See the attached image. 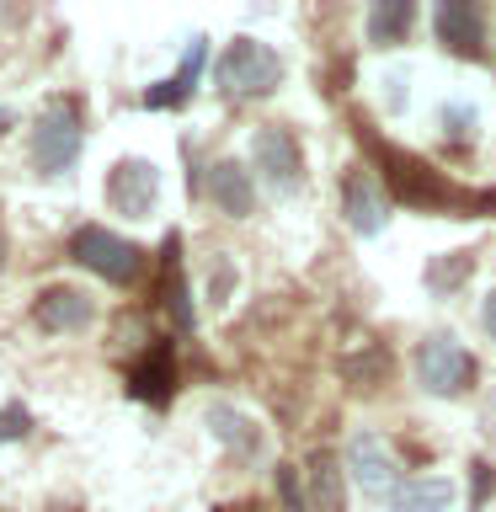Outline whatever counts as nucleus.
I'll return each instance as SVG.
<instances>
[{
	"label": "nucleus",
	"instance_id": "obj_12",
	"mask_svg": "<svg viewBox=\"0 0 496 512\" xmlns=\"http://www.w3.org/2000/svg\"><path fill=\"white\" fill-rule=\"evenodd\" d=\"M342 214L358 235H379L390 224V198H384V187L368 171H352L342 187Z\"/></svg>",
	"mask_w": 496,
	"mask_h": 512
},
{
	"label": "nucleus",
	"instance_id": "obj_21",
	"mask_svg": "<svg viewBox=\"0 0 496 512\" xmlns=\"http://www.w3.org/2000/svg\"><path fill=\"white\" fill-rule=\"evenodd\" d=\"M443 139H454V144H470L475 139V128H480V112L470 102H454V107H443Z\"/></svg>",
	"mask_w": 496,
	"mask_h": 512
},
{
	"label": "nucleus",
	"instance_id": "obj_18",
	"mask_svg": "<svg viewBox=\"0 0 496 512\" xmlns=\"http://www.w3.org/2000/svg\"><path fill=\"white\" fill-rule=\"evenodd\" d=\"M166 310H171L176 331L198 326V310H192V294H187V272H182V262H176V235L166 240Z\"/></svg>",
	"mask_w": 496,
	"mask_h": 512
},
{
	"label": "nucleus",
	"instance_id": "obj_17",
	"mask_svg": "<svg viewBox=\"0 0 496 512\" xmlns=\"http://www.w3.org/2000/svg\"><path fill=\"white\" fill-rule=\"evenodd\" d=\"M416 22V6L411 0H374L363 16V27H368V43L374 48H395V43H406V32Z\"/></svg>",
	"mask_w": 496,
	"mask_h": 512
},
{
	"label": "nucleus",
	"instance_id": "obj_3",
	"mask_svg": "<svg viewBox=\"0 0 496 512\" xmlns=\"http://www.w3.org/2000/svg\"><path fill=\"white\" fill-rule=\"evenodd\" d=\"M416 384H422L427 395H438V400L470 395V384H475V358H470V347H464L454 331H432V336H422V347H416Z\"/></svg>",
	"mask_w": 496,
	"mask_h": 512
},
{
	"label": "nucleus",
	"instance_id": "obj_23",
	"mask_svg": "<svg viewBox=\"0 0 496 512\" xmlns=\"http://www.w3.org/2000/svg\"><path fill=\"white\" fill-rule=\"evenodd\" d=\"M278 491H283V507H288V512H310V496H304L294 464H278Z\"/></svg>",
	"mask_w": 496,
	"mask_h": 512
},
{
	"label": "nucleus",
	"instance_id": "obj_16",
	"mask_svg": "<svg viewBox=\"0 0 496 512\" xmlns=\"http://www.w3.org/2000/svg\"><path fill=\"white\" fill-rule=\"evenodd\" d=\"M454 502V480L448 475H416L406 486H395L390 512H448Z\"/></svg>",
	"mask_w": 496,
	"mask_h": 512
},
{
	"label": "nucleus",
	"instance_id": "obj_8",
	"mask_svg": "<svg viewBox=\"0 0 496 512\" xmlns=\"http://www.w3.org/2000/svg\"><path fill=\"white\" fill-rule=\"evenodd\" d=\"M432 27H438V43L454 59H480L486 54V11L475 0H443L432 11Z\"/></svg>",
	"mask_w": 496,
	"mask_h": 512
},
{
	"label": "nucleus",
	"instance_id": "obj_20",
	"mask_svg": "<svg viewBox=\"0 0 496 512\" xmlns=\"http://www.w3.org/2000/svg\"><path fill=\"white\" fill-rule=\"evenodd\" d=\"M235 283H240L235 256L214 251V256H208V304H214V310H224V304H230V294H235Z\"/></svg>",
	"mask_w": 496,
	"mask_h": 512
},
{
	"label": "nucleus",
	"instance_id": "obj_2",
	"mask_svg": "<svg viewBox=\"0 0 496 512\" xmlns=\"http://www.w3.org/2000/svg\"><path fill=\"white\" fill-rule=\"evenodd\" d=\"M80 144H86L80 102L75 96H54L38 112V128H32V166H38V176H64L80 160Z\"/></svg>",
	"mask_w": 496,
	"mask_h": 512
},
{
	"label": "nucleus",
	"instance_id": "obj_26",
	"mask_svg": "<svg viewBox=\"0 0 496 512\" xmlns=\"http://www.w3.org/2000/svg\"><path fill=\"white\" fill-rule=\"evenodd\" d=\"M11 123H16V112H11V107H0V139L11 134Z\"/></svg>",
	"mask_w": 496,
	"mask_h": 512
},
{
	"label": "nucleus",
	"instance_id": "obj_27",
	"mask_svg": "<svg viewBox=\"0 0 496 512\" xmlns=\"http://www.w3.org/2000/svg\"><path fill=\"white\" fill-rule=\"evenodd\" d=\"M0 267H6V235H0Z\"/></svg>",
	"mask_w": 496,
	"mask_h": 512
},
{
	"label": "nucleus",
	"instance_id": "obj_13",
	"mask_svg": "<svg viewBox=\"0 0 496 512\" xmlns=\"http://www.w3.org/2000/svg\"><path fill=\"white\" fill-rule=\"evenodd\" d=\"M203 64H208V38H192V43H187V54H182V64H176V75H166V80H155V86L144 91V107H150V112L182 107L187 96H192V86H198Z\"/></svg>",
	"mask_w": 496,
	"mask_h": 512
},
{
	"label": "nucleus",
	"instance_id": "obj_10",
	"mask_svg": "<svg viewBox=\"0 0 496 512\" xmlns=\"http://www.w3.org/2000/svg\"><path fill=\"white\" fill-rule=\"evenodd\" d=\"M203 422H208V432H214L235 459H256L267 448V432L256 427V416H246L240 406H230V400H214V406L203 411Z\"/></svg>",
	"mask_w": 496,
	"mask_h": 512
},
{
	"label": "nucleus",
	"instance_id": "obj_19",
	"mask_svg": "<svg viewBox=\"0 0 496 512\" xmlns=\"http://www.w3.org/2000/svg\"><path fill=\"white\" fill-rule=\"evenodd\" d=\"M470 272H475V251H443V256H432V262H427V288L443 299V294H454Z\"/></svg>",
	"mask_w": 496,
	"mask_h": 512
},
{
	"label": "nucleus",
	"instance_id": "obj_1",
	"mask_svg": "<svg viewBox=\"0 0 496 512\" xmlns=\"http://www.w3.org/2000/svg\"><path fill=\"white\" fill-rule=\"evenodd\" d=\"M283 54L262 38H230L224 43V54L214 59V86L224 96H240V102H251V96H272L283 86Z\"/></svg>",
	"mask_w": 496,
	"mask_h": 512
},
{
	"label": "nucleus",
	"instance_id": "obj_5",
	"mask_svg": "<svg viewBox=\"0 0 496 512\" xmlns=\"http://www.w3.org/2000/svg\"><path fill=\"white\" fill-rule=\"evenodd\" d=\"M251 171L262 176L267 192H278V198H288V192L304 187V155H299V139L288 134L283 123H267L251 134Z\"/></svg>",
	"mask_w": 496,
	"mask_h": 512
},
{
	"label": "nucleus",
	"instance_id": "obj_11",
	"mask_svg": "<svg viewBox=\"0 0 496 512\" xmlns=\"http://www.w3.org/2000/svg\"><path fill=\"white\" fill-rule=\"evenodd\" d=\"M208 198H214L219 214L251 219V208H256V176H251V166H240V160H214V166H208Z\"/></svg>",
	"mask_w": 496,
	"mask_h": 512
},
{
	"label": "nucleus",
	"instance_id": "obj_15",
	"mask_svg": "<svg viewBox=\"0 0 496 512\" xmlns=\"http://www.w3.org/2000/svg\"><path fill=\"white\" fill-rule=\"evenodd\" d=\"M310 512H347V480H342V459L315 448L310 454Z\"/></svg>",
	"mask_w": 496,
	"mask_h": 512
},
{
	"label": "nucleus",
	"instance_id": "obj_25",
	"mask_svg": "<svg viewBox=\"0 0 496 512\" xmlns=\"http://www.w3.org/2000/svg\"><path fill=\"white\" fill-rule=\"evenodd\" d=\"M486 491H496V470H486V464H475V507L486 502Z\"/></svg>",
	"mask_w": 496,
	"mask_h": 512
},
{
	"label": "nucleus",
	"instance_id": "obj_7",
	"mask_svg": "<svg viewBox=\"0 0 496 512\" xmlns=\"http://www.w3.org/2000/svg\"><path fill=\"white\" fill-rule=\"evenodd\" d=\"M107 203L128 219H150L160 203V166L144 155H123L118 166L107 171Z\"/></svg>",
	"mask_w": 496,
	"mask_h": 512
},
{
	"label": "nucleus",
	"instance_id": "obj_14",
	"mask_svg": "<svg viewBox=\"0 0 496 512\" xmlns=\"http://www.w3.org/2000/svg\"><path fill=\"white\" fill-rule=\"evenodd\" d=\"M171 384H176L171 342H155V347L134 363V368H128V395L150 400V406H166V400H171Z\"/></svg>",
	"mask_w": 496,
	"mask_h": 512
},
{
	"label": "nucleus",
	"instance_id": "obj_9",
	"mask_svg": "<svg viewBox=\"0 0 496 512\" xmlns=\"http://www.w3.org/2000/svg\"><path fill=\"white\" fill-rule=\"evenodd\" d=\"M32 320L48 331V336H70V331H86L91 320H96V304L86 288H75V283H48L38 304H32Z\"/></svg>",
	"mask_w": 496,
	"mask_h": 512
},
{
	"label": "nucleus",
	"instance_id": "obj_22",
	"mask_svg": "<svg viewBox=\"0 0 496 512\" xmlns=\"http://www.w3.org/2000/svg\"><path fill=\"white\" fill-rule=\"evenodd\" d=\"M32 432V411L22 406V400H11V406H0V443H16Z\"/></svg>",
	"mask_w": 496,
	"mask_h": 512
},
{
	"label": "nucleus",
	"instance_id": "obj_24",
	"mask_svg": "<svg viewBox=\"0 0 496 512\" xmlns=\"http://www.w3.org/2000/svg\"><path fill=\"white\" fill-rule=\"evenodd\" d=\"M480 326H486V336H491V347H496V283L486 288V299H480Z\"/></svg>",
	"mask_w": 496,
	"mask_h": 512
},
{
	"label": "nucleus",
	"instance_id": "obj_4",
	"mask_svg": "<svg viewBox=\"0 0 496 512\" xmlns=\"http://www.w3.org/2000/svg\"><path fill=\"white\" fill-rule=\"evenodd\" d=\"M70 256L107 283H134L144 272V251L134 240H123L118 230H107V224H80L75 240H70Z\"/></svg>",
	"mask_w": 496,
	"mask_h": 512
},
{
	"label": "nucleus",
	"instance_id": "obj_6",
	"mask_svg": "<svg viewBox=\"0 0 496 512\" xmlns=\"http://www.w3.org/2000/svg\"><path fill=\"white\" fill-rule=\"evenodd\" d=\"M342 470L363 496H395V486H400V459L379 432H352L347 454H342Z\"/></svg>",
	"mask_w": 496,
	"mask_h": 512
}]
</instances>
